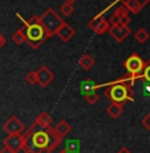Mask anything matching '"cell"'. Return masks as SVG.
Wrapping results in <instances>:
<instances>
[{"mask_svg": "<svg viewBox=\"0 0 150 153\" xmlns=\"http://www.w3.org/2000/svg\"><path fill=\"white\" fill-rule=\"evenodd\" d=\"M61 139L53 128H40L32 124L23 134L24 153H52L61 144Z\"/></svg>", "mask_w": 150, "mask_h": 153, "instance_id": "cell-1", "label": "cell"}, {"mask_svg": "<svg viewBox=\"0 0 150 153\" xmlns=\"http://www.w3.org/2000/svg\"><path fill=\"white\" fill-rule=\"evenodd\" d=\"M97 88H106L104 96L109 99L112 102L123 105L126 101H134L133 88L130 84L126 83L123 77L110 81V83H105L102 85H97Z\"/></svg>", "mask_w": 150, "mask_h": 153, "instance_id": "cell-2", "label": "cell"}, {"mask_svg": "<svg viewBox=\"0 0 150 153\" xmlns=\"http://www.w3.org/2000/svg\"><path fill=\"white\" fill-rule=\"evenodd\" d=\"M17 17L21 20L23 23V35H24V40L25 43L29 44V47L33 49H37L39 47L48 39L45 31H44L43 25L40 24V19L39 16L33 15L29 20H24L19 13H17Z\"/></svg>", "mask_w": 150, "mask_h": 153, "instance_id": "cell-3", "label": "cell"}, {"mask_svg": "<svg viewBox=\"0 0 150 153\" xmlns=\"http://www.w3.org/2000/svg\"><path fill=\"white\" fill-rule=\"evenodd\" d=\"M39 19H40V24L43 25L48 39L55 36V35L57 33L58 28L65 23V20L58 16V13L56 12L53 8H48L41 16H39Z\"/></svg>", "mask_w": 150, "mask_h": 153, "instance_id": "cell-4", "label": "cell"}, {"mask_svg": "<svg viewBox=\"0 0 150 153\" xmlns=\"http://www.w3.org/2000/svg\"><path fill=\"white\" fill-rule=\"evenodd\" d=\"M123 67H125L126 72H128L129 75L136 76L138 80V79H141V72H142L143 67H145V61L140 57V55L132 53L123 61Z\"/></svg>", "mask_w": 150, "mask_h": 153, "instance_id": "cell-5", "label": "cell"}, {"mask_svg": "<svg viewBox=\"0 0 150 153\" xmlns=\"http://www.w3.org/2000/svg\"><path fill=\"white\" fill-rule=\"evenodd\" d=\"M88 27L92 29L95 33L102 35V33H105V32L109 31L110 24H109V22L104 17V13H100V15H96L92 20H89Z\"/></svg>", "mask_w": 150, "mask_h": 153, "instance_id": "cell-6", "label": "cell"}, {"mask_svg": "<svg viewBox=\"0 0 150 153\" xmlns=\"http://www.w3.org/2000/svg\"><path fill=\"white\" fill-rule=\"evenodd\" d=\"M130 23V17H129V12L125 10L123 7H117L116 11L112 13L110 19H109V24L110 25H129Z\"/></svg>", "mask_w": 150, "mask_h": 153, "instance_id": "cell-7", "label": "cell"}, {"mask_svg": "<svg viewBox=\"0 0 150 153\" xmlns=\"http://www.w3.org/2000/svg\"><path fill=\"white\" fill-rule=\"evenodd\" d=\"M3 129L8 134H21L24 131V124L19 120L17 116H11L3 125Z\"/></svg>", "mask_w": 150, "mask_h": 153, "instance_id": "cell-8", "label": "cell"}, {"mask_svg": "<svg viewBox=\"0 0 150 153\" xmlns=\"http://www.w3.org/2000/svg\"><path fill=\"white\" fill-rule=\"evenodd\" d=\"M36 77H37V84L43 88L48 87V85L55 80L53 72L45 65H41L40 68L36 71Z\"/></svg>", "mask_w": 150, "mask_h": 153, "instance_id": "cell-9", "label": "cell"}, {"mask_svg": "<svg viewBox=\"0 0 150 153\" xmlns=\"http://www.w3.org/2000/svg\"><path fill=\"white\" fill-rule=\"evenodd\" d=\"M108 32H109L110 36L113 37L117 43H122L126 37H129V35H130L132 31H130V27H129V25L121 24V25H110V28Z\"/></svg>", "mask_w": 150, "mask_h": 153, "instance_id": "cell-10", "label": "cell"}, {"mask_svg": "<svg viewBox=\"0 0 150 153\" xmlns=\"http://www.w3.org/2000/svg\"><path fill=\"white\" fill-rule=\"evenodd\" d=\"M4 146L13 152H19L23 149V134H8L4 139Z\"/></svg>", "mask_w": 150, "mask_h": 153, "instance_id": "cell-11", "label": "cell"}, {"mask_svg": "<svg viewBox=\"0 0 150 153\" xmlns=\"http://www.w3.org/2000/svg\"><path fill=\"white\" fill-rule=\"evenodd\" d=\"M56 35H57V36L60 37L64 43H68L69 40L75 36V29L70 27L68 23H64V24L58 28V31H57V33Z\"/></svg>", "mask_w": 150, "mask_h": 153, "instance_id": "cell-12", "label": "cell"}, {"mask_svg": "<svg viewBox=\"0 0 150 153\" xmlns=\"http://www.w3.org/2000/svg\"><path fill=\"white\" fill-rule=\"evenodd\" d=\"M122 7L125 8L128 12H132L134 15H137L138 12H141L142 10V4H141L138 0H122Z\"/></svg>", "mask_w": 150, "mask_h": 153, "instance_id": "cell-13", "label": "cell"}, {"mask_svg": "<svg viewBox=\"0 0 150 153\" xmlns=\"http://www.w3.org/2000/svg\"><path fill=\"white\" fill-rule=\"evenodd\" d=\"M35 124L37 126H40V128H49L52 124L51 114L47 113V112H41L39 116L36 117V120H35Z\"/></svg>", "mask_w": 150, "mask_h": 153, "instance_id": "cell-14", "label": "cell"}, {"mask_svg": "<svg viewBox=\"0 0 150 153\" xmlns=\"http://www.w3.org/2000/svg\"><path fill=\"white\" fill-rule=\"evenodd\" d=\"M53 129L56 131V133L61 137V139H64V137H65L67 134H69V132L72 131V126H70V124L69 123H67L65 120H61V121L57 123V125H56Z\"/></svg>", "mask_w": 150, "mask_h": 153, "instance_id": "cell-15", "label": "cell"}, {"mask_svg": "<svg viewBox=\"0 0 150 153\" xmlns=\"http://www.w3.org/2000/svg\"><path fill=\"white\" fill-rule=\"evenodd\" d=\"M106 113L109 114L112 119H118V117L123 113V105L116 104V102H112L109 107L106 108Z\"/></svg>", "mask_w": 150, "mask_h": 153, "instance_id": "cell-16", "label": "cell"}, {"mask_svg": "<svg viewBox=\"0 0 150 153\" xmlns=\"http://www.w3.org/2000/svg\"><path fill=\"white\" fill-rule=\"evenodd\" d=\"M78 63H80V67L84 71H89L93 65H95V59H93L89 53H84L81 56V59H80Z\"/></svg>", "mask_w": 150, "mask_h": 153, "instance_id": "cell-17", "label": "cell"}, {"mask_svg": "<svg viewBox=\"0 0 150 153\" xmlns=\"http://www.w3.org/2000/svg\"><path fill=\"white\" fill-rule=\"evenodd\" d=\"M96 89H98V88H97V85L93 83L92 79H86V80L82 81L81 91H82V93H84V95H86V93H90V92H95Z\"/></svg>", "mask_w": 150, "mask_h": 153, "instance_id": "cell-18", "label": "cell"}, {"mask_svg": "<svg viewBox=\"0 0 150 153\" xmlns=\"http://www.w3.org/2000/svg\"><path fill=\"white\" fill-rule=\"evenodd\" d=\"M134 39H136L140 44H143V43H146L150 39V35H149V32L146 31L145 28H140L136 33H134Z\"/></svg>", "mask_w": 150, "mask_h": 153, "instance_id": "cell-19", "label": "cell"}, {"mask_svg": "<svg viewBox=\"0 0 150 153\" xmlns=\"http://www.w3.org/2000/svg\"><path fill=\"white\" fill-rule=\"evenodd\" d=\"M84 99H85V101H86L89 105H95L96 102L98 101L100 96H98V93L95 91V92H90V93H86V95H84Z\"/></svg>", "mask_w": 150, "mask_h": 153, "instance_id": "cell-20", "label": "cell"}, {"mask_svg": "<svg viewBox=\"0 0 150 153\" xmlns=\"http://www.w3.org/2000/svg\"><path fill=\"white\" fill-rule=\"evenodd\" d=\"M141 79H143L146 83H150V60L145 61V67L141 72Z\"/></svg>", "mask_w": 150, "mask_h": 153, "instance_id": "cell-21", "label": "cell"}, {"mask_svg": "<svg viewBox=\"0 0 150 153\" xmlns=\"http://www.w3.org/2000/svg\"><path fill=\"white\" fill-rule=\"evenodd\" d=\"M12 40L17 44V45H20V44L25 43V40H24V35H23L21 28H19V29H17V31L12 35Z\"/></svg>", "mask_w": 150, "mask_h": 153, "instance_id": "cell-22", "label": "cell"}, {"mask_svg": "<svg viewBox=\"0 0 150 153\" xmlns=\"http://www.w3.org/2000/svg\"><path fill=\"white\" fill-rule=\"evenodd\" d=\"M60 13L63 15L64 17H68V16H70V15L73 13V5H70V4H67V3H64V4L60 7Z\"/></svg>", "mask_w": 150, "mask_h": 153, "instance_id": "cell-23", "label": "cell"}, {"mask_svg": "<svg viewBox=\"0 0 150 153\" xmlns=\"http://www.w3.org/2000/svg\"><path fill=\"white\" fill-rule=\"evenodd\" d=\"M25 81L29 84V85H35L37 84V77H36V71H31L25 75Z\"/></svg>", "mask_w": 150, "mask_h": 153, "instance_id": "cell-24", "label": "cell"}, {"mask_svg": "<svg viewBox=\"0 0 150 153\" xmlns=\"http://www.w3.org/2000/svg\"><path fill=\"white\" fill-rule=\"evenodd\" d=\"M141 124L145 126L148 131H150V113H146L145 116L142 117V120H141Z\"/></svg>", "mask_w": 150, "mask_h": 153, "instance_id": "cell-25", "label": "cell"}, {"mask_svg": "<svg viewBox=\"0 0 150 153\" xmlns=\"http://www.w3.org/2000/svg\"><path fill=\"white\" fill-rule=\"evenodd\" d=\"M67 151H69V152H73V153H77V149H78V145H77V143H75V141H72V143H69L68 144V146H67Z\"/></svg>", "mask_w": 150, "mask_h": 153, "instance_id": "cell-26", "label": "cell"}, {"mask_svg": "<svg viewBox=\"0 0 150 153\" xmlns=\"http://www.w3.org/2000/svg\"><path fill=\"white\" fill-rule=\"evenodd\" d=\"M143 92H145V95H150V83L145 84V87H143Z\"/></svg>", "mask_w": 150, "mask_h": 153, "instance_id": "cell-27", "label": "cell"}, {"mask_svg": "<svg viewBox=\"0 0 150 153\" xmlns=\"http://www.w3.org/2000/svg\"><path fill=\"white\" fill-rule=\"evenodd\" d=\"M5 43H7V39H5V37L0 33V48H1V47H4Z\"/></svg>", "mask_w": 150, "mask_h": 153, "instance_id": "cell-28", "label": "cell"}, {"mask_svg": "<svg viewBox=\"0 0 150 153\" xmlns=\"http://www.w3.org/2000/svg\"><path fill=\"white\" fill-rule=\"evenodd\" d=\"M117 153H132V152L129 151V148H126V146H122V148H120L118 151H117Z\"/></svg>", "mask_w": 150, "mask_h": 153, "instance_id": "cell-29", "label": "cell"}, {"mask_svg": "<svg viewBox=\"0 0 150 153\" xmlns=\"http://www.w3.org/2000/svg\"><path fill=\"white\" fill-rule=\"evenodd\" d=\"M118 1H122V0H118ZM138 1L142 4V7H145V5H148L150 3V0H138Z\"/></svg>", "mask_w": 150, "mask_h": 153, "instance_id": "cell-30", "label": "cell"}, {"mask_svg": "<svg viewBox=\"0 0 150 153\" xmlns=\"http://www.w3.org/2000/svg\"><path fill=\"white\" fill-rule=\"evenodd\" d=\"M0 153H16V152H13V151H11V149H8V148H3L1 151H0Z\"/></svg>", "mask_w": 150, "mask_h": 153, "instance_id": "cell-31", "label": "cell"}, {"mask_svg": "<svg viewBox=\"0 0 150 153\" xmlns=\"http://www.w3.org/2000/svg\"><path fill=\"white\" fill-rule=\"evenodd\" d=\"M64 1L67 3V4H70V5H73V3H76L77 0H64Z\"/></svg>", "mask_w": 150, "mask_h": 153, "instance_id": "cell-32", "label": "cell"}, {"mask_svg": "<svg viewBox=\"0 0 150 153\" xmlns=\"http://www.w3.org/2000/svg\"><path fill=\"white\" fill-rule=\"evenodd\" d=\"M58 153H73V152H69V151H67V149H65V148H64V149H63V151H60V152H58Z\"/></svg>", "mask_w": 150, "mask_h": 153, "instance_id": "cell-33", "label": "cell"}]
</instances>
